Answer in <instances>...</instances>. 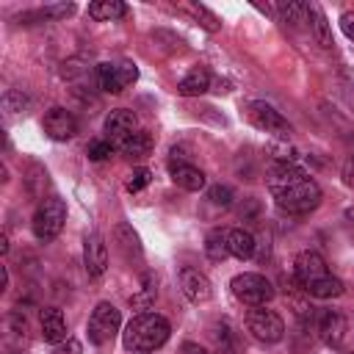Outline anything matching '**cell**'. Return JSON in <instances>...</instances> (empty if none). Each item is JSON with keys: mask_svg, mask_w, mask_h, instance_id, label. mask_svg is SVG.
I'll return each mask as SVG.
<instances>
[{"mask_svg": "<svg viewBox=\"0 0 354 354\" xmlns=\"http://www.w3.org/2000/svg\"><path fill=\"white\" fill-rule=\"evenodd\" d=\"M268 188L277 205L293 216H304L321 205V185L296 163L279 160L268 171Z\"/></svg>", "mask_w": 354, "mask_h": 354, "instance_id": "6da1fadb", "label": "cell"}, {"mask_svg": "<svg viewBox=\"0 0 354 354\" xmlns=\"http://www.w3.org/2000/svg\"><path fill=\"white\" fill-rule=\"evenodd\" d=\"M293 274H296V282L315 299H335L343 293V282L329 274L318 252H310V249L299 252L293 260Z\"/></svg>", "mask_w": 354, "mask_h": 354, "instance_id": "7a4b0ae2", "label": "cell"}, {"mask_svg": "<svg viewBox=\"0 0 354 354\" xmlns=\"http://www.w3.org/2000/svg\"><path fill=\"white\" fill-rule=\"evenodd\" d=\"M169 321L158 313H141L136 318H130V324L124 326L122 332V343L127 351H138V354H147V351H155L160 348L166 340H169Z\"/></svg>", "mask_w": 354, "mask_h": 354, "instance_id": "3957f363", "label": "cell"}, {"mask_svg": "<svg viewBox=\"0 0 354 354\" xmlns=\"http://www.w3.org/2000/svg\"><path fill=\"white\" fill-rule=\"evenodd\" d=\"M64 221H66V205H64V199L47 196V199L39 202V207L33 213V235L47 243V241H53L64 230Z\"/></svg>", "mask_w": 354, "mask_h": 354, "instance_id": "277c9868", "label": "cell"}, {"mask_svg": "<svg viewBox=\"0 0 354 354\" xmlns=\"http://www.w3.org/2000/svg\"><path fill=\"white\" fill-rule=\"evenodd\" d=\"M230 288H232V296L249 307H266L274 299V285L263 274H252V271L238 274V277H232Z\"/></svg>", "mask_w": 354, "mask_h": 354, "instance_id": "5b68a950", "label": "cell"}, {"mask_svg": "<svg viewBox=\"0 0 354 354\" xmlns=\"http://www.w3.org/2000/svg\"><path fill=\"white\" fill-rule=\"evenodd\" d=\"M138 80V66L130 61H105L97 66V83L102 91L119 94Z\"/></svg>", "mask_w": 354, "mask_h": 354, "instance_id": "8992f818", "label": "cell"}, {"mask_svg": "<svg viewBox=\"0 0 354 354\" xmlns=\"http://www.w3.org/2000/svg\"><path fill=\"white\" fill-rule=\"evenodd\" d=\"M119 324H122V315L119 310L111 304V301H100L88 318V340L94 346H105L108 340H113V335L119 332Z\"/></svg>", "mask_w": 354, "mask_h": 354, "instance_id": "52a82bcc", "label": "cell"}, {"mask_svg": "<svg viewBox=\"0 0 354 354\" xmlns=\"http://www.w3.org/2000/svg\"><path fill=\"white\" fill-rule=\"evenodd\" d=\"M246 329L254 340L260 343H277L282 340L285 335V324L282 318L274 313V310H266V307H252L246 313Z\"/></svg>", "mask_w": 354, "mask_h": 354, "instance_id": "ba28073f", "label": "cell"}, {"mask_svg": "<svg viewBox=\"0 0 354 354\" xmlns=\"http://www.w3.org/2000/svg\"><path fill=\"white\" fill-rule=\"evenodd\" d=\"M249 122L257 127V130H263V133H271V136H279V138H288L290 136V124H288V119L274 108V105H268V102H263V100H254V102H249Z\"/></svg>", "mask_w": 354, "mask_h": 354, "instance_id": "9c48e42d", "label": "cell"}, {"mask_svg": "<svg viewBox=\"0 0 354 354\" xmlns=\"http://www.w3.org/2000/svg\"><path fill=\"white\" fill-rule=\"evenodd\" d=\"M83 266H86V274L88 277H102L105 268H108V246L102 241L100 232H88L86 241H83Z\"/></svg>", "mask_w": 354, "mask_h": 354, "instance_id": "30bf717a", "label": "cell"}, {"mask_svg": "<svg viewBox=\"0 0 354 354\" xmlns=\"http://www.w3.org/2000/svg\"><path fill=\"white\" fill-rule=\"evenodd\" d=\"M41 127H44V133L53 138V141H66V138H72L75 133H77V119L66 111V108H50L47 113H44V119H41Z\"/></svg>", "mask_w": 354, "mask_h": 354, "instance_id": "8fae6325", "label": "cell"}, {"mask_svg": "<svg viewBox=\"0 0 354 354\" xmlns=\"http://www.w3.org/2000/svg\"><path fill=\"white\" fill-rule=\"evenodd\" d=\"M180 290L194 304H205L213 296V285H210V279L199 268H183L180 271Z\"/></svg>", "mask_w": 354, "mask_h": 354, "instance_id": "7c38bea8", "label": "cell"}, {"mask_svg": "<svg viewBox=\"0 0 354 354\" xmlns=\"http://www.w3.org/2000/svg\"><path fill=\"white\" fill-rule=\"evenodd\" d=\"M138 130V119H136V113L133 111H127V108H116V111H111L108 116H105V133H108V138L111 141H124L127 136H133Z\"/></svg>", "mask_w": 354, "mask_h": 354, "instance_id": "4fadbf2b", "label": "cell"}, {"mask_svg": "<svg viewBox=\"0 0 354 354\" xmlns=\"http://www.w3.org/2000/svg\"><path fill=\"white\" fill-rule=\"evenodd\" d=\"M318 335L326 346H340L346 335V318L337 310H324L318 318Z\"/></svg>", "mask_w": 354, "mask_h": 354, "instance_id": "5bb4252c", "label": "cell"}, {"mask_svg": "<svg viewBox=\"0 0 354 354\" xmlns=\"http://www.w3.org/2000/svg\"><path fill=\"white\" fill-rule=\"evenodd\" d=\"M39 321H41V337L47 343H64L66 340V321H64V313L58 307H44Z\"/></svg>", "mask_w": 354, "mask_h": 354, "instance_id": "9a60e30c", "label": "cell"}, {"mask_svg": "<svg viewBox=\"0 0 354 354\" xmlns=\"http://www.w3.org/2000/svg\"><path fill=\"white\" fill-rule=\"evenodd\" d=\"M169 171H171V180L183 191H202L205 188V174L191 163H169Z\"/></svg>", "mask_w": 354, "mask_h": 354, "instance_id": "2e32d148", "label": "cell"}, {"mask_svg": "<svg viewBox=\"0 0 354 354\" xmlns=\"http://www.w3.org/2000/svg\"><path fill=\"white\" fill-rule=\"evenodd\" d=\"M210 88V72L205 66H194L180 83H177V91L183 97H196V94H205Z\"/></svg>", "mask_w": 354, "mask_h": 354, "instance_id": "e0dca14e", "label": "cell"}, {"mask_svg": "<svg viewBox=\"0 0 354 354\" xmlns=\"http://www.w3.org/2000/svg\"><path fill=\"white\" fill-rule=\"evenodd\" d=\"M205 254L210 260H216V263L230 257V230H224V227L210 230L207 238H205Z\"/></svg>", "mask_w": 354, "mask_h": 354, "instance_id": "ac0fdd59", "label": "cell"}, {"mask_svg": "<svg viewBox=\"0 0 354 354\" xmlns=\"http://www.w3.org/2000/svg\"><path fill=\"white\" fill-rule=\"evenodd\" d=\"M119 149L127 158H147L149 149H152V136L144 133V130H136L133 136H127L124 141H119Z\"/></svg>", "mask_w": 354, "mask_h": 354, "instance_id": "d6986e66", "label": "cell"}, {"mask_svg": "<svg viewBox=\"0 0 354 354\" xmlns=\"http://www.w3.org/2000/svg\"><path fill=\"white\" fill-rule=\"evenodd\" d=\"M124 14H127V6L119 0H97L88 6V17L97 22H111V19H119Z\"/></svg>", "mask_w": 354, "mask_h": 354, "instance_id": "ffe728a7", "label": "cell"}, {"mask_svg": "<svg viewBox=\"0 0 354 354\" xmlns=\"http://www.w3.org/2000/svg\"><path fill=\"white\" fill-rule=\"evenodd\" d=\"M230 254L238 260H249L254 254V235L246 230H230Z\"/></svg>", "mask_w": 354, "mask_h": 354, "instance_id": "44dd1931", "label": "cell"}, {"mask_svg": "<svg viewBox=\"0 0 354 354\" xmlns=\"http://www.w3.org/2000/svg\"><path fill=\"white\" fill-rule=\"evenodd\" d=\"M307 17H310V28H313V36L321 47H332V36H329V25H326V17L318 6H307Z\"/></svg>", "mask_w": 354, "mask_h": 354, "instance_id": "7402d4cb", "label": "cell"}, {"mask_svg": "<svg viewBox=\"0 0 354 354\" xmlns=\"http://www.w3.org/2000/svg\"><path fill=\"white\" fill-rule=\"evenodd\" d=\"M279 11H282V19H285V22H304V17H307V3H282Z\"/></svg>", "mask_w": 354, "mask_h": 354, "instance_id": "603a6c76", "label": "cell"}, {"mask_svg": "<svg viewBox=\"0 0 354 354\" xmlns=\"http://www.w3.org/2000/svg\"><path fill=\"white\" fill-rule=\"evenodd\" d=\"M191 11H194V17L202 22V28H207L210 33H216L218 28H221V22H218V17L216 14H210L205 6H191Z\"/></svg>", "mask_w": 354, "mask_h": 354, "instance_id": "cb8c5ba5", "label": "cell"}, {"mask_svg": "<svg viewBox=\"0 0 354 354\" xmlns=\"http://www.w3.org/2000/svg\"><path fill=\"white\" fill-rule=\"evenodd\" d=\"M149 180H152V171H149V169H136V171H130V177H127V191L136 194V191L147 188Z\"/></svg>", "mask_w": 354, "mask_h": 354, "instance_id": "d4e9b609", "label": "cell"}, {"mask_svg": "<svg viewBox=\"0 0 354 354\" xmlns=\"http://www.w3.org/2000/svg\"><path fill=\"white\" fill-rule=\"evenodd\" d=\"M111 152H113V144L111 141H91L88 144V158L91 160H105Z\"/></svg>", "mask_w": 354, "mask_h": 354, "instance_id": "484cf974", "label": "cell"}, {"mask_svg": "<svg viewBox=\"0 0 354 354\" xmlns=\"http://www.w3.org/2000/svg\"><path fill=\"white\" fill-rule=\"evenodd\" d=\"M207 196H210V202H216V205H230V202H232V191H230L227 185H213V188L207 191Z\"/></svg>", "mask_w": 354, "mask_h": 354, "instance_id": "4316f807", "label": "cell"}, {"mask_svg": "<svg viewBox=\"0 0 354 354\" xmlns=\"http://www.w3.org/2000/svg\"><path fill=\"white\" fill-rule=\"evenodd\" d=\"M152 299H155V285H152V279L147 277L144 293H141V296H136V299H133L130 304H133V307H149V301H152Z\"/></svg>", "mask_w": 354, "mask_h": 354, "instance_id": "83f0119b", "label": "cell"}, {"mask_svg": "<svg viewBox=\"0 0 354 354\" xmlns=\"http://www.w3.org/2000/svg\"><path fill=\"white\" fill-rule=\"evenodd\" d=\"M72 11H75V6L72 3H64V6H47V8H41L39 17H69Z\"/></svg>", "mask_w": 354, "mask_h": 354, "instance_id": "f1b7e54d", "label": "cell"}, {"mask_svg": "<svg viewBox=\"0 0 354 354\" xmlns=\"http://www.w3.org/2000/svg\"><path fill=\"white\" fill-rule=\"evenodd\" d=\"M340 28H343V33L354 41V11H346V14L340 17Z\"/></svg>", "mask_w": 354, "mask_h": 354, "instance_id": "f546056e", "label": "cell"}, {"mask_svg": "<svg viewBox=\"0 0 354 354\" xmlns=\"http://www.w3.org/2000/svg\"><path fill=\"white\" fill-rule=\"evenodd\" d=\"M83 348H80V343L77 340H64L58 348H55V354H80Z\"/></svg>", "mask_w": 354, "mask_h": 354, "instance_id": "4dcf8cb0", "label": "cell"}, {"mask_svg": "<svg viewBox=\"0 0 354 354\" xmlns=\"http://www.w3.org/2000/svg\"><path fill=\"white\" fill-rule=\"evenodd\" d=\"M180 351H183V354H207V348H202V346H196V343H183Z\"/></svg>", "mask_w": 354, "mask_h": 354, "instance_id": "1f68e13d", "label": "cell"}, {"mask_svg": "<svg viewBox=\"0 0 354 354\" xmlns=\"http://www.w3.org/2000/svg\"><path fill=\"white\" fill-rule=\"evenodd\" d=\"M11 354H22V351H11Z\"/></svg>", "mask_w": 354, "mask_h": 354, "instance_id": "d6a6232c", "label": "cell"}]
</instances>
